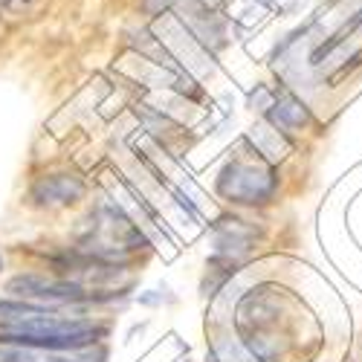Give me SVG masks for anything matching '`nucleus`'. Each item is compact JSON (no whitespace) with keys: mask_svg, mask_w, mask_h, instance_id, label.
I'll list each match as a JSON object with an SVG mask.
<instances>
[{"mask_svg":"<svg viewBox=\"0 0 362 362\" xmlns=\"http://www.w3.org/2000/svg\"><path fill=\"white\" fill-rule=\"evenodd\" d=\"M107 330L102 325H93L87 319H67V316H38V319H26L12 327H0V345L9 348H29V351H81L96 345Z\"/></svg>","mask_w":362,"mask_h":362,"instance_id":"nucleus-1","label":"nucleus"},{"mask_svg":"<svg viewBox=\"0 0 362 362\" xmlns=\"http://www.w3.org/2000/svg\"><path fill=\"white\" fill-rule=\"evenodd\" d=\"M279 189V177L273 165L264 160H229L218 174V194L229 203L240 206H261L273 200Z\"/></svg>","mask_w":362,"mask_h":362,"instance_id":"nucleus-2","label":"nucleus"},{"mask_svg":"<svg viewBox=\"0 0 362 362\" xmlns=\"http://www.w3.org/2000/svg\"><path fill=\"white\" fill-rule=\"evenodd\" d=\"M151 33L160 38V44L168 49V55L177 62V67L183 73H200V70H209L212 73L215 67V52H209L197 38L192 29L180 21V15L174 9L163 12L154 18L151 23Z\"/></svg>","mask_w":362,"mask_h":362,"instance_id":"nucleus-3","label":"nucleus"},{"mask_svg":"<svg viewBox=\"0 0 362 362\" xmlns=\"http://www.w3.org/2000/svg\"><path fill=\"white\" fill-rule=\"evenodd\" d=\"M9 293L21 296L23 301H90L102 298L96 293H87L81 284L67 281V279H47V276H18L6 284Z\"/></svg>","mask_w":362,"mask_h":362,"instance_id":"nucleus-4","label":"nucleus"},{"mask_svg":"<svg viewBox=\"0 0 362 362\" xmlns=\"http://www.w3.org/2000/svg\"><path fill=\"white\" fill-rule=\"evenodd\" d=\"M87 186L84 180L76 177V174H44L38 177L33 189H29V197H33L38 206H73L84 197Z\"/></svg>","mask_w":362,"mask_h":362,"instance_id":"nucleus-5","label":"nucleus"},{"mask_svg":"<svg viewBox=\"0 0 362 362\" xmlns=\"http://www.w3.org/2000/svg\"><path fill=\"white\" fill-rule=\"evenodd\" d=\"M264 119L276 131L293 134V131L308 128L313 122V113H310V107L305 102L293 93V90L281 87V90H276V99H273V105H269V110L264 113Z\"/></svg>","mask_w":362,"mask_h":362,"instance_id":"nucleus-6","label":"nucleus"},{"mask_svg":"<svg viewBox=\"0 0 362 362\" xmlns=\"http://www.w3.org/2000/svg\"><path fill=\"white\" fill-rule=\"evenodd\" d=\"M215 235H218V250H221V258H232L240 255V252H247L252 244H255V238H258V229L250 226L247 221H240V218H221L215 223Z\"/></svg>","mask_w":362,"mask_h":362,"instance_id":"nucleus-7","label":"nucleus"},{"mask_svg":"<svg viewBox=\"0 0 362 362\" xmlns=\"http://www.w3.org/2000/svg\"><path fill=\"white\" fill-rule=\"evenodd\" d=\"M49 313H55V310L38 305V301H23V298L9 301V298H6V301H0V327H12V325H18V322L38 319V316H49Z\"/></svg>","mask_w":362,"mask_h":362,"instance_id":"nucleus-8","label":"nucleus"},{"mask_svg":"<svg viewBox=\"0 0 362 362\" xmlns=\"http://www.w3.org/2000/svg\"><path fill=\"white\" fill-rule=\"evenodd\" d=\"M273 99H276V90L273 87H267V84H258L252 93H250V107L252 110H258L261 116L269 110V105H273Z\"/></svg>","mask_w":362,"mask_h":362,"instance_id":"nucleus-9","label":"nucleus"},{"mask_svg":"<svg viewBox=\"0 0 362 362\" xmlns=\"http://www.w3.org/2000/svg\"><path fill=\"white\" fill-rule=\"evenodd\" d=\"M38 354H41V359H38V362H67L64 356H44V351H38Z\"/></svg>","mask_w":362,"mask_h":362,"instance_id":"nucleus-10","label":"nucleus"},{"mask_svg":"<svg viewBox=\"0 0 362 362\" xmlns=\"http://www.w3.org/2000/svg\"><path fill=\"white\" fill-rule=\"evenodd\" d=\"M0 4H6V6H23V4H29V0H0Z\"/></svg>","mask_w":362,"mask_h":362,"instance_id":"nucleus-11","label":"nucleus"}]
</instances>
